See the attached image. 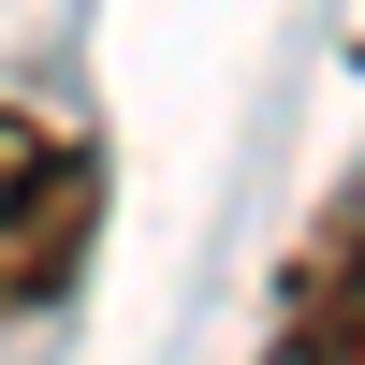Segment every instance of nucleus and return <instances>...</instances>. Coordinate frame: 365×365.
Masks as SVG:
<instances>
[{"instance_id": "2", "label": "nucleus", "mask_w": 365, "mask_h": 365, "mask_svg": "<svg viewBox=\"0 0 365 365\" xmlns=\"http://www.w3.org/2000/svg\"><path fill=\"white\" fill-rule=\"evenodd\" d=\"M351 190L336 205H322V249L307 263H292V322H278V365H351V336H365V322H351Z\"/></svg>"}, {"instance_id": "1", "label": "nucleus", "mask_w": 365, "mask_h": 365, "mask_svg": "<svg viewBox=\"0 0 365 365\" xmlns=\"http://www.w3.org/2000/svg\"><path fill=\"white\" fill-rule=\"evenodd\" d=\"M88 234H103V161L0 103V322L58 307L73 263H88Z\"/></svg>"}]
</instances>
